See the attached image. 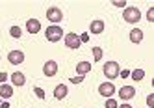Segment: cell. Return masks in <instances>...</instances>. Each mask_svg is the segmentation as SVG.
<instances>
[{"label": "cell", "instance_id": "cb8c5ba5", "mask_svg": "<svg viewBox=\"0 0 154 108\" xmlns=\"http://www.w3.org/2000/svg\"><path fill=\"white\" fill-rule=\"evenodd\" d=\"M6 80H8V73H4V71H2V73H0V84H4Z\"/></svg>", "mask_w": 154, "mask_h": 108}, {"label": "cell", "instance_id": "83f0119b", "mask_svg": "<svg viewBox=\"0 0 154 108\" xmlns=\"http://www.w3.org/2000/svg\"><path fill=\"white\" fill-rule=\"evenodd\" d=\"M121 108H132L130 104H121Z\"/></svg>", "mask_w": 154, "mask_h": 108}, {"label": "cell", "instance_id": "9c48e42d", "mask_svg": "<svg viewBox=\"0 0 154 108\" xmlns=\"http://www.w3.org/2000/svg\"><path fill=\"white\" fill-rule=\"evenodd\" d=\"M104 28H106V24H104L102 19H95V21H91V24H89L91 34H102Z\"/></svg>", "mask_w": 154, "mask_h": 108}, {"label": "cell", "instance_id": "d4e9b609", "mask_svg": "<svg viewBox=\"0 0 154 108\" xmlns=\"http://www.w3.org/2000/svg\"><path fill=\"white\" fill-rule=\"evenodd\" d=\"M84 80V77H80V75H78V77H74V78H71V82H74V84H80Z\"/></svg>", "mask_w": 154, "mask_h": 108}, {"label": "cell", "instance_id": "3957f363", "mask_svg": "<svg viewBox=\"0 0 154 108\" xmlns=\"http://www.w3.org/2000/svg\"><path fill=\"white\" fill-rule=\"evenodd\" d=\"M119 63L117 62H106L104 63V75H106V78H117L119 77Z\"/></svg>", "mask_w": 154, "mask_h": 108}, {"label": "cell", "instance_id": "8992f818", "mask_svg": "<svg viewBox=\"0 0 154 108\" xmlns=\"http://www.w3.org/2000/svg\"><path fill=\"white\" fill-rule=\"evenodd\" d=\"M8 62L11 63V65H19V63H23L24 62V52H20V50H11L8 54Z\"/></svg>", "mask_w": 154, "mask_h": 108}, {"label": "cell", "instance_id": "8fae6325", "mask_svg": "<svg viewBox=\"0 0 154 108\" xmlns=\"http://www.w3.org/2000/svg\"><path fill=\"white\" fill-rule=\"evenodd\" d=\"M26 30L30 32V34H37V32L41 30V23L37 19H28L26 21Z\"/></svg>", "mask_w": 154, "mask_h": 108}, {"label": "cell", "instance_id": "7c38bea8", "mask_svg": "<svg viewBox=\"0 0 154 108\" xmlns=\"http://www.w3.org/2000/svg\"><path fill=\"white\" fill-rule=\"evenodd\" d=\"M91 65H93V63H89V62H80V63H76V73H78L80 77H84L85 73L91 71Z\"/></svg>", "mask_w": 154, "mask_h": 108}, {"label": "cell", "instance_id": "e0dca14e", "mask_svg": "<svg viewBox=\"0 0 154 108\" xmlns=\"http://www.w3.org/2000/svg\"><path fill=\"white\" fill-rule=\"evenodd\" d=\"M143 77H145V71H143V69H136V71H132V78H134V80H141Z\"/></svg>", "mask_w": 154, "mask_h": 108}, {"label": "cell", "instance_id": "7a4b0ae2", "mask_svg": "<svg viewBox=\"0 0 154 108\" xmlns=\"http://www.w3.org/2000/svg\"><path fill=\"white\" fill-rule=\"evenodd\" d=\"M47 39L50 41V43H58V41H61V37H63V30H61V26H58V24H52V26H48L47 28Z\"/></svg>", "mask_w": 154, "mask_h": 108}, {"label": "cell", "instance_id": "277c9868", "mask_svg": "<svg viewBox=\"0 0 154 108\" xmlns=\"http://www.w3.org/2000/svg\"><path fill=\"white\" fill-rule=\"evenodd\" d=\"M47 19L50 21V23H54V24L61 23V19H63V13H61V9H60V8H56V6L48 8V9H47Z\"/></svg>", "mask_w": 154, "mask_h": 108}, {"label": "cell", "instance_id": "44dd1931", "mask_svg": "<svg viewBox=\"0 0 154 108\" xmlns=\"http://www.w3.org/2000/svg\"><path fill=\"white\" fill-rule=\"evenodd\" d=\"M34 93L39 97V99H45V91H43L41 88H34Z\"/></svg>", "mask_w": 154, "mask_h": 108}, {"label": "cell", "instance_id": "4fadbf2b", "mask_svg": "<svg viewBox=\"0 0 154 108\" xmlns=\"http://www.w3.org/2000/svg\"><path fill=\"white\" fill-rule=\"evenodd\" d=\"M13 95V88L8 84H0V99H9Z\"/></svg>", "mask_w": 154, "mask_h": 108}, {"label": "cell", "instance_id": "603a6c76", "mask_svg": "<svg viewBox=\"0 0 154 108\" xmlns=\"http://www.w3.org/2000/svg\"><path fill=\"white\" fill-rule=\"evenodd\" d=\"M113 6H117V8H126V2H123V0H121V2H119V0H115V2H112Z\"/></svg>", "mask_w": 154, "mask_h": 108}, {"label": "cell", "instance_id": "ffe728a7", "mask_svg": "<svg viewBox=\"0 0 154 108\" xmlns=\"http://www.w3.org/2000/svg\"><path fill=\"white\" fill-rule=\"evenodd\" d=\"M106 108H119V104H117L115 99H108L106 101Z\"/></svg>", "mask_w": 154, "mask_h": 108}, {"label": "cell", "instance_id": "4316f807", "mask_svg": "<svg viewBox=\"0 0 154 108\" xmlns=\"http://www.w3.org/2000/svg\"><path fill=\"white\" fill-rule=\"evenodd\" d=\"M87 39H89V36H87V34H84V36H80V41H87Z\"/></svg>", "mask_w": 154, "mask_h": 108}, {"label": "cell", "instance_id": "d6986e66", "mask_svg": "<svg viewBox=\"0 0 154 108\" xmlns=\"http://www.w3.org/2000/svg\"><path fill=\"white\" fill-rule=\"evenodd\" d=\"M9 34H11V37H20V36H23V34H20V28L19 26H11V28H9Z\"/></svg>", "mask_w": 154, "mask_h": 108}, {"label": "cell", "instance_id": "7402d4cb", "mask_svg": "<svg viewBox=\"0 0 154 108\" xmlns=\"http://www.w3.org/2000/svg\"><path fill=\"white\" fill-rule=\"evenodd\" d=\"M147 21L149 23H154V8L149 9V13H147Z\"/></svg>", "mask_w": 154, "mask_h": 108}, {"label": "cell", "instance_id": "f1b7e54d", "mask_svg": "<svg viewBox=\"0 0 154 108\" xmlns=\"http://www.w3.org/2000/svg\"><path fill=\"white\" fill-rule=\"evenodd\" d=\"M2 108H9V104L8 103H2Z\"/></svg>", "mask_w": 154, "mask_h": 108}, {"label": "cell", "instance_id": "6da1fadb", "mask_svg": "<svg viewBox=\"0 0 154 108\" xmlns=\"http://www.w3.org/2000/svg\"><path fill=\"white\" fill-rule=\"evenodd\" d=\"M123 19L130 24H136L137 21L141 19V11L136 8V6H130V8H125V13H123Z\"/></svg>", "mask_w": 154, "mask_h": 108}, {"label": "cell", "instance_id": "ac0fdd59", "mask_svg": "<svg viewBox=\"0 0 154 108\" xmlns=\"http://www.w3.org/2000/svg\"><path fill=\"white\" fill-rule=\"evenodd\" d=\"M93 56H95V62H100L102 60V49L100 47H95L93 49Z\"/></svg>", "mask_w": 154, "mask_h": 108}, {"label": "cell", "instance_id": "2e32d148", "mask_svg": "<svg viewBox=\"0 0 154 108\" xmlns=\"http://www.w3.org/2000/svg\"><path fill=\"white\" fill-rule=\"evenodd\" d=\"M130 41L132 43H141L143 41V30H139V28H134L130 32Z\"/></svg>", "mask_w": 154, "mask_h": 108}, {"label": "cell", "instance_id": "52a82bcc", "mask_svg": "<svg viewBox=\"0 0 154 108\" xmlns=\"http://www.w3.org/2000/svg\"><path fill=\"white\" fill-rule=\"evenodd\" d=\"M98 93H100L102 97H108V99H109V97L115 93V86L112 82H104V84L98 86Z\"/></svg>", "mask_w": 154, "mask_h": 108}, {"label": "cell", "instance_id": "484cf974", "mask_svg": "<svg viewBox=\"0 0 154 108\" xmlns=\"http://www.w3.org/2000/svg\"><path fill=\"white\" fill-rule=\"evenodd\" d=\"M147 104H149V106L152 108V104H154V97H152V93H150V95L147 97Z\"/></svg>", "mask_w": 154, "mask_h": 108}, {"label": "cell", "instance_id": "9a60e30c", "mask_svg": "<svg viewBox=\"0 0 154 108\" xmlns=\"http://www.w3.org/2000/svg\"><path fill=\"white\" fill-rule=\"evenodd\" d=\"M54 97H56V99H65V97H67V86H65V84L56 86V90H54Z\"/></svg>", "mask_w": 154, "mask_h": 108}, {"label": "cell", "instance_id": "30bf717a", "mask_svg": "<svg viewBox=\"0 0 154 108\" xmlns=\"http://www.w3.org/2000/svg\"><path fill=\"white\" fill-rule=\"evenodd\" d=\"M119 95H121L123 101H128V99H132V97L136 95V88H132V86H123L121 91H119Z\"/></svg>", "mask_w": 154, "mask_h": 108}, {"label": "cell", "instance_id": "ba28073f", "mask_svg": "<svg viewBox=\"0 0 154 108\" xmlns=\"http://www.w3.org/2000/svg\"><path fill=\"white\" fill-rule=\"evenodd\" d=\"M43 73H45V77H54V75L58 73V63L54 60H48L45 65H43Z\"/></svg>", "mask_w": 154, "mask_h": 108}, {"label": "cell", "instance_id": "5b68a950", "mask_svg": "<svg viewBox=\"0 0 154 108\" xmlns=\"http://www.w3.org/2000/svg\"><path fill=\"white\" fill-rule=\"evenodd\" d=\"M65 45L69 49H80L82 41H80V36L78 34H67L65 36Z\"/></svg>", "mask_w": 154, "mask_h": 108}, {"label": "cell", "instance_id": "5bb4252c", "mask_svg": "<svg viewBox=\"0 0 154 108\" xmlns=\"http://www.w3.org/2000/svg\"><path fill=\"white\" fill-rule=\"evenodd\" d=\"M11 82H13V86H17V88H20V86H24V82H26V78H24V75L23 73H13L11 75Z\"/></svg>", "mask_w": 154, "mask_h": 108}]
</instances>
